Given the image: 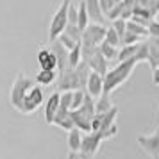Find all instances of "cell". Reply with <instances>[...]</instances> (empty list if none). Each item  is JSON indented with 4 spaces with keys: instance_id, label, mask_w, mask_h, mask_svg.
<instances>
[{
    "instance_id": "6da1fadb",
    "label": "cell",
    "mask_w": 159,
    "mask_h": 159,
    "mask_svg": "<svg viewBox=\"0 0 159 159\" xmlns=\"http://www.w3.org/2000/svg\"><path fill=\"white\" fill-rule=\"evenodd\" d=\"M136 59L132 57L129 61H123V63H118V65L113 68V70H107V73L104 75V95L109 97L111 91H115L116 88H120L125 82V80L129 79L132 72H134V68H136Z\"/></svg>"
},
{
    "instance_id": "7a4b0ae2",
    "label": "cell",
    "mask_w": 159,
    "mask_h": 159,
    "mask_svg": "<svg viewBox=\"0 0 159 159\" xmlns=\"http://www.w3.org/2000/svg\"><path fill=\"white\" fill-rule=\"evenodd\" d=\"M88 66L86 63H80L75 70L73 68H66L65 72L59 73V89L63 91H75V89H84L86 88V80H88Z\"/></svg>"
},
{
    "instance_id": "3957f363",
    "label": "cell",
    "mask_w": 159,
    "mask_h": 159,
    "mask_svg": "<svg viewBox=\"0 0 159 159\" xmlns=\"http://www.w3.org/2000/svg\"><path fill=\"white\" fill-rule=\"evenodd\" d=\"M70 4L72 0H63L59 4L57 11L54 13L52 16V22H50V27H48V41H56L63 32H65L66 25H68V9H70Z\"/></svg>"
},
{
    "instance_id": "277c9868",
    "label": "cell",
    "mask_w": 159,
    "mask_h": 159,
    "mask_svg": "<svg viewBox=\"0 0 159 159\" xmlns=\"http://www.w3.org/2000/svg\"><path fill=\"white\" fill-rule=\"evenodd\" d=\"M30 88H32V80H30L27 75L18 73V77L15 79L13 88H11V95H9V102H11V106H13L16 111L22 113L23 100H25L27 93L30 91Z\"/></svg>"
},
{
    "instance_id": "5b68a950",
    "label": "cell",
    "mask_w": 159,
    "mask_h": 159,
    "mask_svg": "<svg viewBox=\"0 0 159 159\" xmlns=\"http://www.w3.org/2000/svg\"><path fill=\"white\" fill-rule=\"evenodd\" d=\"M102 141H104V138H102L100 132H89V134H84L82 138V145H80V150H79V156L80 159H93V156L98 152L100 148Z\"/></svg>"
},
{
    "instance_id": "8992f818",
    "label": "cell",
    "mask_w": 159,
    "mask_h": 159,
    "mask_svg": "<svg viewBox=\"0 0 159 159\" xmlns=\"http://www.w3.org/2000/svg\"><path fill=\"white\" fill-rule=\"evenodd\" d=\"M136 141L145 154H148L152 159H159V130L152 134H139Z\"/></svg>"
},
{
    "instance_id": "52a82bcc",
    "label": "cell",
    "mask_w": 159,
    "mask_h": 159,
    "mask_svg": "<svg viewBox=\"0 0 159 159\" xmlns=\"http://www.w3.org/2000/svg\"><path fill=\"white\" fill-rule=\"evenodd\" d=\"M45 97H43V89L41 86H32L30 91L27 93L25 100H23V107H22V113L23 115H32L41 104H43Z\"/></svg>"
},
{
    "instance_id": "ba28073f",
    "label": "cell",
    "mask_w": 159,
    "mask_h": 159,
    "mask_svg": "<svg viewBox=\"0 0 159 159\" xmlns=\"http://www.w3.org/2000/svg\"><path fill=\"white\" fill-rule=\"evenodd\" d=\"M84 91H86V95H89L91 98H97V100H98L102 95H104V77L98 75V73H95V72H89Z\"/></svg>"
},
{
    "instance_id": "9c48e42d",
    "label": "cell",
    "mask_w": 159,
    "mask_h": 159,
    "mask_svg": "<svg viewBox=\"0 0 159 159\" xmlns=\"http://www.w3.org/2000/svg\"><path fill=\"white\" fill-rule=\"evenodd\" d=\"M106 32H107V29L102 23H89L88 29L82 32V38L88 39L89 43H93L95 47H100L106 39Z\"/></svg>"
},
{
    "instance_id": "30bf717a",
    "label": "cell",
    "mask_w": 159,
    "mask_h": 159,
    "mask_svg": "<svg viewBox=\"0 0 159 159\" xmlns=\"http://www.w3.org/2000/svg\"><path fill=\"white\" fill-rule=\"evenodd\" d=\"M59 97H61V93L59 91H54V93L47 98V102H45V122L48 123V125H54V118H56V115H57L59 111Z\"/></svg>"
},
{
    "instance_id": "8fae6325",
    "label": "cell",
    "mask_w": 159,
    "mask_h": 159,
    "mask_svg": "<svg viewBox=\"0 0 159 159\" xmlns=\"http://www.w3.org/2000/svg\"><path fill=\"white\" fill-rule=\"evenodd\" d=\"M52 47L50 50L54 52V56H56V59H57V68H59V73L65 72L66 68H70V65H68V50H66L63 45L59 43L57 39L56 41H52Z\"/></svg>"
},
{
    "instance_id": "7c38bea8",
    "label": "cell",
    "mask_w": 159,
    "mask_h": 159,
    "mask_svg": "<svg viewBox=\"0 0 159 159\" xmlns=\"http://www.w3.org/2000/svg\"><path fill=\"white\" fill-rule=\"evenodd\" d=\"M38 63H39L41 70H54L56 72V68H57V59L50 48H41L38 52Z\"/></svg>"
},
{
    "instance_id": "4fadbf2b",
    "label": "cell",
    "mask_w": 159,
    "mask_h": 159,
    "mask_svg": "<svg viewBox=\"0 0 159 159\" xmlns=\"http://www.w3.org/2000/svg\"><path fill=\"white\" fill-rule=\"evenodd\" d=\"M88 11V18L93 23H102L104 25V15L100 9V0H84Z\"/></svg>"
},
{
    "instance_id": "5bb4252c",
    "label": "cell",
    "mask_w": 159,
    "mask_h": 159,
    "mask_svg": "<svg viewBox=\"0 0 159 159\" xmlns=\"http://www.w3.org/2000/svg\"><path fill=\"white\" fill-rule=\"evenodd\" d=\"M82 138H84V134H82L79 129H75V127L68 132L66 145H68V150H70V154H79L80 145H82Z\"/></svg>"
},
{
    "instance_id": "9a60e30c",
    "label": "cell",
    "mask_w": 159,
    "mask_h": 159,
    "mask_svg": "<svg viewBox=\"0 0 159 159\" xmlns=\"http://www.w3.org/2000/svg\"><path fill=\"white\" fill-rule=\"evenodd\" d=\"M54 125H57V127H61V129H65L70 132L73 129V122H72V116H70V111H65V109L59 107L57 115L54 118Z\"/></svg>"
},
{
    "instance_id": "2e32d148",
    "label": "cell",
    "mask_w": 159,
    "mask_h": 159,
    "mask_svg": "<svg viewBox=\"0 0 159 159\" xmlns=\"http://www.w3.org/2000/svg\"><path fill=\"white\" fill-rule=\"evenodd\" d=\"M148 65L152 70L159 66V39H154V38L148 39Z\"/></svg>"
},
{
    "instance_id": "e0dca14e",
    "label": "cell",
    "mask_w": 159,
    "mask_h": 159,
    "mask_svg": "<svg viewBox=\"0 0 159 159\" xmlns=\"http://www.w3.org/2000/svg\"><path fill=\"white\" fill-rule=\"evenodd\" d=\"M57 79V73L54 72V70H39L36 73V82L38 86H50L54 84Z\"/></svg>"
},
{
    "instance_id": "ac0fdd59",
    "label": "cell",
    "mask_w": 159,
    "mask_h": 159,
    "mask_svg": "<svg viewBox=\"0 0 159 159\" xmlns=\"http://www.w3.org/2000/svg\"><path fill=\"white\" fill-rule=\"evenodd\" d=\"M88 25H89V18H88L86 4H84V0H80L77 6V27H79V30L84 32L88 29Z\"/></svg>"
},
{
    "instance_id": "d6986e66",
    "label": "cell",
    "mask_w": 159,
    "mask_h": 159,
    "mask_svg": "<svg viewBox=\"0 0 159 159\" xmlns=\"http://www.w3.org/2000/svg\"><path fill=\"white\" fill-rule=\"evenodd\" d=\"M80 63H82V47H80V43H77L73 47V50L68 52V65H70V68L75 70Z\"/></svg>"
},
{
    "instance_id": "ffe728a7",
    "label": "cell",
    "mask_w": 159,
    "mask_h": 159,
    "mask_svg": "<svg viewBox=\"0 0 159 159\" xmlns=\"http://www.w3.org/2000/svg\"><path fill=\"white\" fill-rule=\"evenodd\" d=\"M139 45V43H138ZM138 45H129V47H122L120 50H118V63H123V61H129L136 56L138 52Z\"/></svg>"
},
{
    "instance_id": "44dd1931",
    "label": "cell",
    "mask_w": 159,
    "mask_h": 159,
    "mask_svg": "<svg viewBox=\"0 0 159 159\" xmlns=\"http://www.w3.org/2000/svg\"><path fill=\"white\" fill-rule=\"evenodd\" d=\"M127 32H130V34H134V36H138V38H147V36H148V30H147V27H145V25H141V23L132 22V20H129V22H127Z\"/></svg>"
},
{
    "instance_id": "7402d4cb",
    "label": "cell",
    "mask_w": 159,
    "mask_h": 159,
    "mask_svg": "<svg viewBox=\"0 0 159 159\" xmlns=\"http://www.w3.org/2000/svg\"><path fill=\"white\" fill-rule=\"evenodd\" d=\"M111 107H113V104H111V100H109V97L102 95L100 98L95 102V115H106Z\"/></svg>"
},
{
    "instance_id": "603a6c76",
    "label": "cell",
    "mask_w": 159,
    "mask_h": 159,
    "mask_svg": "<svg viewBox=\"0 0 159 159\" xmlns=\"http://www.w3.org/2000/svg\"><path fill=\"white\" fill-rule=\"evenodd\" d=\"M84 97H86V91H84V89H75V91H73L72 93V107H70V113L80 109V106L84 104Z\"/></svg>"
},
{
    "instance_id": "cb8c5ba5",
    "label": "cell",
    "mask_w": 159,
    "mask_h": 159,
    "mask_svg": "<svg viewBox=\"0 0 159 159\" xmlns=\"http://www.w3.org/2000/svg\"><path fill=\"white\" fill-rule=\"evenodd\" d=\"M63 34H66V36L70 38V39H73L75 43H80V39H82V30H79V27H77V25H72V23L66 25V29H65Z\"/></svg>"
},
{
    "instance_id": "d4e9b609",
    "label": "cell",
    "mask_w": 159,
    "mask_h": 159,
    "mask_svg": "<svg viewBox=\"0 0 159 159\" xmlns=\"http://www.w3.org/2000/svg\"><path fill=\"white\" fill-rule=\"evenodd\" d=\"M100 52H102V56H104V59L106 61H113V59L118 57V48H115V47H111V45L107 43H102L100 47Z\"/></svg>"
},
{
    "instance_id": "484cf974",
    "label": "cell",
    "mask_w": 159,
    "mask_h": 159,
    "mask_svg": "<svg viewBox=\"0 0 159 159\" xmlns=\"http://www.w3.org/2000/svg\"><path fill=\"white\" fill-rule=\"evenodd\" d=\"M134 59H136V63L148 61V41L138 45V52H136V56H134Z\"/></svg>"
},
{
    "instance_id": "4316f807",
    "label": "cell",
    "mask_w": 159,
    "mask_h": 159,
    "mask_svg": "<svg viewBox=\"0 0 159 159\" xmlns=\"http://www.w3.org/2000/svg\"><path fill=\"white\" fill-rule=\"evenodd\" d=\"M104 43H107V45H111V47L118 48V45H120V38H118V34L115 32V29H113V27H109V29H107Z\"/></svg>"
},
{
    "instance_id": "83f0119b",
    "label": "cell",
    "mask_w": 159,
    "mask_h": 159,
    "mask_svg": "<svg viewBox=\"0 0 159 159\" xmlns=\"http://www.w3.org/2000/svg\"><path fill=\"white\" fill-rule=\"evenodd\" d=\"M72 93L73 91H63L61 97H59V107L65 109V111H70L72 107Z\"/></svg>"
},
{
    "instance_id": "f1b7e54d",
    "label": "cell",
    "mask_w": 159,
    "mask_h": 159,
    "mask_svg": "<svg viewBox=\"0 0 159 159\" xmlns=\"http://www.w3.org/2000/svg\"><path fill=\"white\" fill-rule=\"evenodd\" d=\"M111 27L115 29V32L118 34V38H120V39H122V38L125 36V32H127V22H125V20H122V18H118V20H115Z\"/></svg>"
},
{
    "instance_id": "f546056e",
    "label": "cell",
    "mask_w": 159,
    "mask_h": 159,
    "mask_svg": "<svg viewBox=\"0 0 159 159\" xmlns=\"http://www.w3.org/2000/svg\"><path fill=\"white\" fill-rule=\"evenodd\" d=\"M147 30H148V38L159 39V22L157 20H152V22L147 25Z\"/></svg>"
},
{
    "instance_id": "4dcf8cb0",
    "label": "cell",
    "mask_w": 159,
    "mask_h": 159,
    "mask_svg": "<svg viewBox=\"0 0 159 159\" xmlns=\"http://www.w3.org/2000/svg\"><path fill=\"white\" fill-rule=\"evenodd\" d=\"M141 38L134 36V34H130V32H125V36L120 39V45H123V47H129V45H138V41H139Z\"/></svg>"
},
{
    "instance_id": "1f68e13d",
    "label": "cell",
    "mask_w": 159,
    "mask_h": 159,
    "mask_svg": "<svg viewBox=\"0 0 159 159\" xmlns=\"http://www.w3.org/2000/svg\"><path fill=\"white\" fill-rule=\"evenodd\" d=\"M57 41H59L61 45H63V47H65V48H66L68 52H70V50H73V47L77 45L75 41H73V39H70V38L66 36V34H61V36L57 38Z\"/></svg>"
},
{
    "instance_id": "d6a6232c",
    "label": "cell",
    "mask_w": 159,
    "mask_h": 159,
    "mask_svg": "<svg viewBox=\"0 0 159 159\" xmlns=\"http://www.w3.org/2000/svg\"><path fill=\"white\" fill-rule=\"evenodd\" d=\"M116 4L113 2V0H100V9H102V15H104V18L111 13V9L115 7Z\"/></svg>"
},
{
    "instance_id": "836d02e7",
    "label": "cell",
    "mask_w": 159,
    "mask_h": 159,
    "mask_svg": "<svg viewBox=\"0 0 159 159\" xmlns=\"http://www.w3.org/2000/svg\"><path fill=\"white\" fill-rule=\"evenodd\" d=\"M102 116L104 115H95L91 118V132H100L102 129Z\"/></svg>"
},
{
    "instance_id": "e575fe53",
    "label": "cell",
    "mask_w": 159,
    "mask_h": 159,
    "mask_svg": "<svg viewBox=\"0 0 159 159\" xmlns=\"http://www.w3.org/2000/svg\"><path fill=\"white\" fill-rule=\"evenodd\" d=\"M152 82H154L156 86H159V66L156 70H152Z\"/></svg>"
},
{
    "instance_id": "d590c367",
    "label": "cell",
    "mask_w": 159,
    "mask_h": 159,
    "mask_svg": "<svg viewBox=\"0 0 159 159\" xmlns=\"http://www.w3.org/2000/svg\"><path fill=\"white\" fill-rule=\"evenodd\" d=\"M150 13L154 16L157 15L159 13V0H154V2H152V7H150Z\"/></svg>"
},
{
    "instance_id": "8d00e7d4",
    "label": "cell",
    "mask_w": 159,
    "mask_h": 159,
    "mask_svg": "<svg viewBox=\"0 0 159 159\" xmlns=\"http://www.w3.org/2000/svg\"><path fill=\"white\" fill-rule=\"evenodd\" d=\"M68 159H80L77 154H68Z\"/></svg>"
},
{
    "instance_id": "74e56055",
    "label": "cell",
    "mask_w": 159,
    "mask_h": 159,
    "mask_svg": "<svg viewBox=\"0 0 159 159\" xmlns=\"http://www.w3.org/2000/svg\"><path fill=\"white\" fill-rule=\"evenodd\" d=\"M113 2H115V4H120V2H122V0H113Z\"/></svg>"
}]
</instances>
